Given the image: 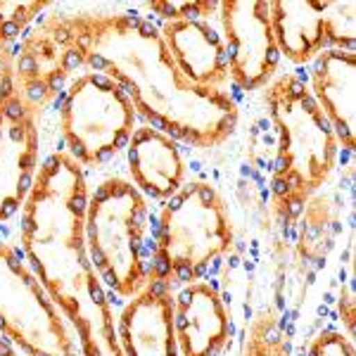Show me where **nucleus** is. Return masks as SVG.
I'll return each instance as SVG.
<instances>
[{"mask_svg":"<svg viewBox=\"0 0 356 356\" xmlns=\"http://www.w3.org/2000/svg\"><path fill=\"white\" fill-rule=\"evenodd\" d=\"M38 26L60 43L72 67L105 74L126 90L136 114L178 143L209 150L233 136L238 102L228 90L188 81L171 60L162 31L131 13H53Z\"/></svg>","mask_w":356,"mask_h":356,"instance_id":"nucleus-1","label":"nucleus"},{"mask_svg":"<svg viewBox=\"0 0 356 356\" xmlns=\"http://www.w3.org/2000/svg\"><path fill=\"white\" fill-rule=\"evenodd\" d=\"M88 181L67 152L41 164L19 211L22 254L69 321L81 356H124L110 290L102 285L86 245Z\"/></svg>","mask_w":356,"mask_h":356,"instance_id":"nucleus-2","label":"nucleus"},{"mask_svg":"<svg viewBox=\"0 0 356 356\" xmlns=\"http://www.w3.org/2000/svg\"><path fill=\"white\" fill-rule=\"evenodd\" d=\"M264 102L278 136L271 209L283 226H292L332 176L340 145L309 86L297 74H278L264 90Z\"/></svg>","mask_w":356,"mask_h":356,"instance_id":"nucleus-3","label":"nucleus"},{"mask_svg":"<svg viewBox=\"0 0 356 356\" xmlns=\"http://www.w3.org/2000/svg\"><path fill=\"white\" fill-rule=\"evenodd\" d=\"M233 238L231 214L221 193L207 181L183 183L159 211L147 275L166 285L200 280L231 250Z\"/></svg>","mask_w":356,"mask_h":356,"instance_id":"nucleus-4","label":"nucleus"},{"mask_svg":"<svg viewBox=\"0 0 356 356\" xmlns=\"http://www.w3.org/2000/svg\"><path fill=\"white\" fill-rule=\"evenodd\" d=\"M86 245L102 285L131 300L147 283V200L131 181L107 178L86 204Z\"/></svg>","mask_w":356,"mask_h":356,"instance_id":"nucleus-5","label":"nucleus"},{"mask_svg":"<svg viewBox=\"0 0 356 356\" xmlns=\"http://www.w3.org/2000/svg\"><path fill=\"white\" fill-rule=\"evenodd\" d=\"M134 124V102L105 74H79L62 93V138L67 154L81 166H95L114 157L129 143Z\"/></svg>","mask_w":356,"mask_h":356,"instance_id":"nucleus-6","label":"nucleus"},{"mask_svg":"<svg viewBox=\"0 0 356 356\" xmlns=\"http://www.w3.org/2000/svg\"><path fill=\"white\" fill-rule=\"evenodd\" d=\"M0 335L24 356H81L76 337L15 245L0 240Z\"/></svg>","mask_w":356,"mask_h":356,"instance_id":"nucleus-7","label":"nucleus"},{"mask_svg":"<svg viewBox=\"0 0 356 356\" xmlns=\"http://www.w3.org/2000/svg\"><path fill=\"white\" fill-rule=\"evenodd\" d=\"M13 57L0 48V223L19 214L41 169V107L17 88Z\"/></svg>","mask_w":356,"mask_h":356,"instance_id":"nucleus-8","label":"nucleus"},{"mask_svg":"<svg viewBox=\"0 0 356 356\" xmlns=\"http://www.w3.org/2000/svg\"><path fill=\"white\" fill-rule=\"evenodd\" d=\"M221 38L228 76L240 90H259L278 76L280 53L273 38L268 3L223 0L219 3Z\"/></svg>","mask_w":356,"mask_h":356,"instance_id":"nucleus-9","label":"nucleus"},{"mask_svg":"<svg viewBox=\"0 0 356 356\" xmlns=\"http://www.w3.org/2000/svg\"><path fill=\"white\" fill-rule=\"evenodd\" d=\"M117 335L124 356H178L171 285L147 275V283L122 309Z\"/></svg>","mask_w":356,"mask_h":356,"instance_id":"nucleus-10","label":"nucleus"},{"mask_svg":"<svg viewBox=\"0 0 356 356\" xmlns=\"http://www.w3.org/2000/svg\"><path fill=\"white\" fill-rule=\"evenodd\" d=\"M178 356H219L231 340V316L209 280L186 283L174 295Z\"/></svg>","mask_w":356,"mask_h":356,"instance_id":"nucleus-11","label":"nucleus"},{"mask_svg":"<svg viewBox=\"0 0 356 356\" xmlns=\"http://www.w3.org/2000/svg\"><path fill=\"white\" fill-rule=\"evenodd\" d=\"M312 90L316 105L335 131L337 145L352 152L356 145V55L354 50L325 48L314 60Z\"/></svg>","mask_w":356,"mask_h":356,"instance_id":"nucleus-12","label":"nucleus"},{"mask_svg":"<svg viewBox=\"0 0 356 356\" xmlns=\"http://www.w3.org/2000/svg\"><path fill=\"white\" fill-rule=\"evenodd\" d=\"M131 183L147 197L169 200L186 183V159L178 143L164 131L143 124L126 143Z\"/></svg>","mask_w":356,"mask_h":356,"instance_id":"nucleus-13","label":"nucleus"},{"mask_svg":"<svg viewBox=\"0 0 356 356\" xmlns=\"http://www.w3.org/2000/svg\"><path fill=\"white\" fill-rule=\"evenodd\" d=\"M159 31L171 60L188 81L223 90V83L228 81L226 48L214 26L204 19H181L164 22Z\"/></svg>","mask_w":356,"mask_h":356,"instance_id":"nucleus-14","label":"nucleus"},{"mask_svg":"<svg viewBox=\"0 0 356 356\" xmlns=\"http://www.w3.org/2000/svg\"><path fill=\"white\" fill-rule=\"evenodd\" d=\"M13 65L17 88L41 110L60 93L65 79L74 72L69 55L38 24L17 43Z\"/></svg>","mask_w":356,"mask_h":356,"instance_id":"nucleus-15","label":"nucleus"},{"mask_svg":"<svg viewBox=\"0 0 356 356\" xmlns=\"http://www.w3.org/2000/svg\"><path fill=\"white\" fill-rule=\"evenodd\" d=\"M323 5L316 0H275L268 3L278 53L292 65H309L325 50Z\"/></svg>","mask_w":356,"mask_h":356,"instance_id":"nucleus-16","label":"nucleus"},{"mask_svg":"<svg viewBox=\"0 0 356 356\" xmlns=\"http://www.w3.org/2000/svg\"><path fill=\"white\" fill-rule=\"evenodd\" d=\"M240 356H292L280 316L273 309H261L252 318Z\"/></svg>","mask_w":356,"mask_h":356,"instance_id":"nucleus-17","label":"nucleus"},{"mask_svg":"<svg viewBox=\"0 0 356 356\" xmlns=\"http://www.w3.org/2000/svg\"><path fill=\"white\" fill-rule=\"evenodd\" d=\"M48 8L50 3L45 0H33V3L0 0V48H17L38 15H43Z\"/></svg>","mask_w":356,"mask_h":356,"instance_id":"nucleus-18","label":"nucleus"},{"mask_svg":"<svg viewBox=\"0 0 356 356\" xmlns=\"http://www.w3.org/2000/svg\"><path fill=\"white\" fill-rule=\"evenodd\" d=\"M356 3H325L323 5V31L325 48L354 50L356 38Z\"/></svg>","mask_w":356,"mask_h":356,"instance_id":"nucleus-19","label":"nucleus"},{"mask_svg":"<svg viewBox=\"0 0 356 356\" xmlns=\"http://www.w3.org/2000/svg\"><path fill=\"white\" fill-rule=\"evenodd\" d=\"M147 10L164 22H181V19L207 22V17L219 10V3H209V0H154V3H147Z\"/></svg>","mask_w":356,"mask_h":356,"instance_id":"nucleus-20","label":"nucleus"},{"mask_svg":"<svg viewBox=\"0 0 356 356\" xmlns=\"http://www.w3.org/2000/svg\"><path fill=\"white\" fill-rule=\"evenodd\" d=\"M307 356H354V342L342 330H321L309 344Z\"/></svg>","mask_w":356,"mask_h":356,"instance_id":"nucleus-21","label":"nucleus"},{"mask_svg":"<svg viewBox=\"0 0 356 356\" xmlns=\"http://www.w3.org/2000/svg\"><path fill=\"white\" fill-rule=\"evenodd\" d=\"M0 356H19V349L13 342L5 340L3 335H0Z\"/></svg>","mask_w":356,"mask_h":356,"instance_id":"nucleus-22","label":"nucleus"}]
</instances>
